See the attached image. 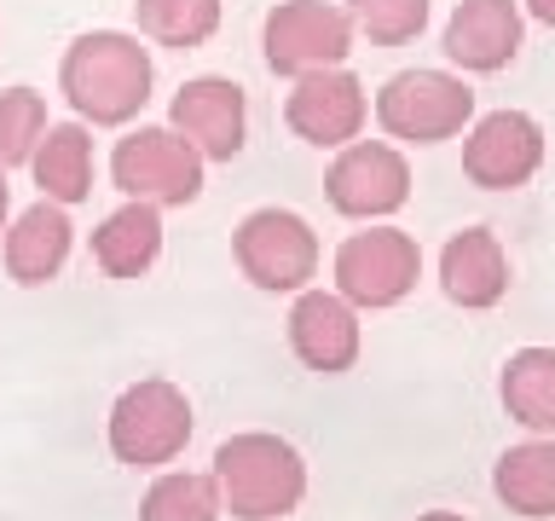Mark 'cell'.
Segmentation results:
<instances>
[{
    "label": "cell",
    "instance_id": "obj_1",
    "mask_svg": "<svg viewBox=\"0 0 555 521\" xmlns=\"http://www.w3.org/2000/svg\"><path fill=\"white\" fill-rule=\"evenodd\" d=\"M156 64L139 35L121 29H87L59 59V93L87 128H128L151 104Z\"/></svg>",
    "mask_w": 555,
    "mask_h": 521
},
{
    "label": "cell",
    "instance_id": "obj_2",
    "mask_svg": "<svg viewBox=\"0 0 555 521\" xmlns=\"http://www.w3.org/2000/svg\"><path fill=\"white\" fill-rule=\"evenodd\" d=\"M208 475L220 486L225 516H237V521H284L307 498V458L284 434H267V429L220 441Z\"/></svg>",
    "mask_w": 555,
    "mask_h": 521
},
{
    "label": "cell",
    "instance_id": "obj_3",
    "mask_svg": "<svg viewBox=\"0 0 555 521\" xmlns=\"http://www.w3.org/2000/svg\"><path fill=\"white\" fill-rule=\"evenodd\" d=\"M371 111L399 145H446L475 122V87L451 69H399L382 81Z\"/></svg>",
    "mask_w": 555,
    "mask_h": 521
},
{
    "label": "cell",
    "instance_id": "obj_4",
    "mask_svg": "<svg viewBox=\"0 0 555 521\" xmlns=\"http://www.w3.org/2000/svg\"><path fill=\"white\" fill-rule=\"evenodd\" d=\"M191 399L163 377H145L133 389L116 394L111 423H104V441H111L116 463L128 469H163L191 446Z\"/></svg>",
    "mask_w": 555,
    "mask_h": 521
},
{
    "label": "cell",
    "instance_id": "obj_5",
    "mask_svg": "<svg viewBox=\"0 0 555 521\" xmlns=\"http://www.w3.org/2000/svg\"><path fill=\"white\" fill-rule=\"evenodd\" d=\"M232 260L255 290L295 295L319 272V232L295 208H255L232 226Z\"/></svg>",
    "mask_w": 555,
    "mask_h": 521
},
{
    "label": "cell",
    "instance_id": "obj_6",
    "mask_svg": "<svg viewBox=\"0 0 555 521\" xmlns=\"http://www.w3.org/2000/svg\"><path fill=\"white\" fill-rule=\"evenodd\" d=\"M203 156L191 139L173 128H133L128 139H116L111 151V180L121 198L156 203V208H185L203 191Z\"/></svg>",
    "mask_w": 555,
    "mask_h": 521
},
{
    "label": "cell",
    "instance_id": "obj_7",
    "mask_svg": "<svg viewBox=\"0 0 555 521\" xmlns=\"http://www.w3.org/2000/svg\"><path fill=\"white\" fill-rule=\"evenodd\" d=\"M260 52L272 76H307V69H336L353 52V17L341 0H278L260 24Z\"/></svg>",
    "mask_w": 555,
    "mask_h": 521
},
{
    "label": "cell",
    "instance_id": "obj_8",
    "mask_svg": "<svg viewBox=\"0 0 555 521\" xmlns=\"http://www.w3.org/2000/svg\"><path fill=\"white\" fill-rule=\"evenodd\" d=\"M423 278V250H416L411 232H393V226H371V232L341 238L336 250V295L347 307L382 313L399 307Z\"/></svg>",
    "mask_w": 555,
    "mask_h": 521
},
{
    "label": "cell",
    "instance_id": "obj_9",
    "mask_svg": "<svg viewBox=\"0 0 555 521\" xmlns=\"http://www.w3.org/2000/svg\"><path fill=\"white\" fill-rule=\"evenodd\" d=\"M324 198L347 220H388L411 203V163L388 139H353L324 168Z\"/></svg>",
    "mask_w": 555,
    "mask_h": 521
},
{
    "label": "cell",
    "instance_id": "obj_10",
    "mask_svg": "<svg viewBox=\"0 0 555 521\" xmlns=\"http://www.w3.org/2000/svg\"><path fill=\"white\" fill-rule=\"evenodd\" d=\"M364 122H371V93H364V81L347 64L307 69V76H295L289 93H284V128L301 139V145L341 151L359 139Z\"/></svg>",
    "mask_w": 555,
    "mask_h": 521
},
{
    "label": "cell",
    "instance_id": "obj_11",
    "mask_svg": "<svg viewBox=\"0 0 555 521\" xmlns=\"http://www.w3.org/2000/svg\"><path fill=\"white\" fill-rule=\"evenodd\" d=\"M544 168V128L527 111H486L463 128V174L480 191H520Z\"/></svg>",
    "mask_w": 555,
    "mask_h": 521
},
{
    "label": "cell",
    "instance_id": "obj_12",
    "mask_svg": "<svg viewBox=\"0 0 555 521\" xmlns=\"http://www.w3.org/2000/svg\"><path fill=\"white\" fill-rule=\"evenodd\" d=\"M168 128L191 139L203 163H232L249 139V93L232 76H191L168 99Z\"/></svg>",
    "mask_w": 555,
    "mask_h": 521
},
{
    "label": "cell",
    "instance_id": "obj_13",
    "mask_svg": "<svg viewBox=\"0 0 555 521\" xmlns=\"http://www.w3.org/2000/svg\"><path fill=\"white\" fill-rule=\"evenodd\" d=\"M527 41V12L520 0H457L446 17V59L468 76H498L520 59Z\"/></svg>",
    "mask_w": 555,
    "mask_h": 521
},
{
    "label": "cell",
    "instance_id": "obj_14",
    "mask_svg": "<svg viewBox=\"0 0 555 521\" xmlns=\"http://www.w3.org/2000/svg\"><path fill=\"white\" fill-rule=\"evenodd\" d=\"M289 354L319 377H341L359 365L364 330H359V307H347L336 290H295L289 307Z\"/></svg>",
    "mask_w": 555,
    "mask_h": 521
},
{
    "label": "cell",
    "instance_id": "obj_15",
    "mask_svg": "<svg viewBox=\"0 0 555 521\" xmlns=\"http://www.w3.org/2000/svg\"><path fill=\"white\" fill-rule=\"evenodd\" d=\"M440 290L451 307H468V313H486L509 295V255H503L492 226H463V232L446 238Z\"/></svg>",
    "mask_w": 555,
    "mask_h": 521
},
{
    "label": "cell",
    "instance_id": "obj_16",
    "mask_svg": "<svg viewBox=\"0 0 555 521\" xmlns=\"http://www.w3.org/2000/svg\"><path fill=\"white\" fill-rule=\"evenodd\" d=\"M69 243H76V226H69V208L59 203H29L17 220H7L0 232V260H7V278L17 290H41L64 272Z\"/></svg>",
    "mask_w": 555,
    "mask_h": 521
},
{
    "label": "cell",
    "instance_id": "obj_17",
    "mask_svg": "<svg viewBox=\"0 0 555 521\" xmlns=\"http://www.w3.org/2000/svg\"><path fill=\"white\" fill-rule=\"evenodd\" d=\"M29 180L59 208L93 198V134H87V122H47L41 145L29 151Z\"/></svg>",
    "mask_w": 555,
    "mask_h": 521
},
{
    "label": "cell",
    "instance_id": "obj_18",
    "mask_svg": "<svg viewBox=\"0 0 555 521\" xmlns=\"http://www.w3.org/2000/svg\"><path fill=\"white\" fill-rule=\"evenodd\" d=\"M163 255V208L156 203H121L116 215L93 226V260L104 278H145Z\"/></svg>",
    "mask_w": 555,
    "mask_h": 521
},
{
    "label": "cell",
    "instance_id": "obj_19",
    "mask_svg": "<svg viewBox=\"0 0 555 521\" xmlns=\"http://www.w3.org/2000/svg\"><path fill=\"white\" fill-rule=\"evenodd\" d=\"M492 493L503 510L544 521L555 516V441H520L498 458L492 469Z\"/></svg>",
    "mask_w": 555,
    "mask_h": 521
},
{
    "label": "cell",
    "instance_id": "obj_20",
    "mask_svg": "<svg viewBox=\"0 0 555 521\" xmlns=\"http://www.w3.org/2000/svg\"><path fill=\"white\" fill-rule=\"evenodd\" d=\"M498 399L520 429L555 434V347H520L503 359Z\"/></svg>",
    "mask_w": 555,
    "mask_h": 521
},
{
    "label": "cell",
    "instance_id": "obj_21",
    "mask_svg": "<svg viewBox=\"0 0 555 521\" xmlns=\"http://www.w3.org/2000/svg\"><path fill=\"white\" fill-rule=\"evenodd\" d=\"M220 0H133L139 41L168 47V52H197L220 29Z\"/></svg>",
    "mask_w": 555,
    "mask_h": 521
},
{
    "label": "cell",
    "instance_id": "obj_22",
    "mask_svg": "<svg viewBox=\"0 0 555 521\" xmlns=\"http://www.w3.org/2000/svg\"><path fill=\"white\" fill-rule=\"evenodd\" d=\"M220 486L215 475H197V469H163L145 498H139V521H220Z\"/></svg>",
    "mask_w": 555,
    "mask_h": 521
},
{
    "label": "cell",
    "instance_id": "obj_23",
    "mask_svg": "<svg viewBox=\"0 0 555 521\" xmlns=\"http://www.w3.org/2000/svg\"><path fill=\"white\" fill-rule=\"evenodd\" d=\"M341 12L353 17V35L371 47H405L428 29L434 0H341Z\"/></svg>",
    "mask_w": 555,
    "mask_h": 521
},
{
    "label": "cell",
    "instance_id": "obj_24",
    "mask_svg": "<svg viewBox=\"0 0 555 521\" xmlns=\"http://www.w3.org/2000/svg\"><path fill=\"white\" fill-rule=\"evenodd\" d=\"M47 134V99L35 87H0V168H24Z\"/></svg>",
    "mask_w": 555,
    "mask_h": 521
},
{
    "label": "cell",
    "instance_id": "obj_25",
    "mask_svg": "<svg viewBox=\"0 0 555 521\" xmlns=\"http://www.w3.org/2000/svg\"><path fill=\"white\" fill-rule=\"evenodd\" d=\"M520 12H527L532 24H544V29H555V0H520Z\"/></svg>",
    "mask_w": 555,
    "mask_h": 521
},
{
    "label": "cell",
    "instance_id": "obj_26",
    "mask_svg": "<svg viewBox=\"0 0 555 521\" xmlns=\"http://www.w3.org/2000/svg\"><path fill=\"white\" fill-rule=\"evenodd\" d=\"M12 220V186H7V168H0V232H7Z\"/></svg>",
    "mask_w": 555,
    "mask_h": 521
},
{
    "label": "cell",
    "instance_id": "obj_27",
    "mask_svg": "<svg viewBox=\"0 0 555 521\" xmlns=\"http://www.w3.org/2000/svg\"><path fill=\"white\" fill-rule=\"evenodd\" d=\"M423 521H463V516H423Z\"/></svg>",
    "mask_w": 555,
    "mask_h": 521
}]
</instances>
